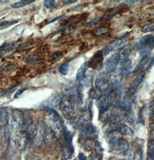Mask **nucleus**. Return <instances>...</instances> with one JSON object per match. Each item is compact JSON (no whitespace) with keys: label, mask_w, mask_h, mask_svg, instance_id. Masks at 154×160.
Wrapping results in <instances>:
<instances>
[{"label":"nucleus","mask_w":154,"mask_h":160,"mask_svg":"<svg viewBox=\"0 0 154 160\" xmlns=\"http://www.w3.org/2000/svg\"><path fill=\"white\" fill-rule=\"evenodd\" d=\"M44 123L56 135L57 138H60L63 131V124L59 115L52 109H48L44 113Z\"/></svg>","instance_id":"1"},{"label":"nucleus","mask_w":154,"mask_h":160,"mask_svg":"<svg viewBox=\"0 0 154 160\" xmlns=\"http://www.w3.org/2000/svg\"><path fill=\"white\" fill-rule=\"evenodd\" d=\"M55 2V1H52V0L44 1V5L47 8L51 10H53V9H55L56 8Z\"/></svg>","instance_id":"33"},{"label":"nucleus","mask_w":154,"mask_h":160,"mask_svg":"<svg viewBox=\"0 0 154 160\" xmlns=\"http://www.w3.org/2000/svg\"><path fill=\"white\" fill-rule=\"evenodd\" d=\"M110 79L112 84L114 87H118L121 82V79H122V76H121L120 72H113L111 73L110 75Z\"/></svg>","instance_id":"24"},{"label":"nucleus","mask_w":154,"mask_h":160,"mask_svg":"<svg viewBox=\"0 0 154 160\" xmlns=\"http://www.w3.org/2000/svg\"><path fill=\"white\" fill-rule=\"evenodd\" d=\"M38 58V55H29L26 58L27 62H33L36 61Z\"/></svg>","instance_id":"35"},{"label":"nucleus","mask_w":154,"mask_h":160,"mask_svg":"<svg viewBox=\"0 0 154 160\" xmlns=\"http://www.w3.org/2000/svg\"><path fill=\"white\" fill-rule=\"evenodd\" d=\"M96 149L93 151L90 155H89V159L90 160H102L103 158V154L102 151L100 150V147L98 145V143H96Z\"/></svg>","instance_id":"22"},{"label":"nucleus","mask_w":154,"mask_h":160,"mask_svg":"<svg viewBox=\"0 0 154 160\" xmlns=\"http://www.w3.org/2000/svg\"><path fill=\"white\" fill-rule=\"evenodd\" d=\"M150 109L152 113H154V101L152 102L150 105Z\"/></svg>","instance_id":"41"},{"label":"nucleus","mask_w":154,"mask_h":160,"mask_svg":"<svg viewBox=\"0 0 154 160\" xmlns=\"http://www.w3.org/2000/svg\"><path fill=\"white\" fill-rule=\"evenodd\" d=\"M102 19L101 17H97L95 18H93L89 22H88L86 24V26L88 27H92L93 26H95L96 24H97V23H99L100 22Z\"/></svg>","instance_id":"34"},{"label":"nucleus","mask_w":154,"mask_h":160,"mask_svg":"<svg viewBox=\"0 0 154 160\" xmlns=\"http://www.w3.org/2000/svg\"><path fill=\"white\" fill-rule=\"evenodd\" d=\"M105 138L107 142L110 144H112L122 139V134L119 131L113 130L108 133H107Z\"/></svg>","instance_id":"16"},{"label":"nucleus","mask_w":154,"mask_h":160,"mask_svg":"<svg viewBox=\"0 0 154 160\" xmlns=\"http://www.w3.org/2000/svg\"><path fill=\"white\" fill-rule=\"evenodd\" d=\"M9 1H2V0H0V2L1 3H6V2H8Z\"/></svg>","instance_id":"45"},{"label":"nucleus","mask_w":154,"mask_h":160,"mask_svg":"<svg viewBox=\"0 0 154 160\" xmlns=\"http://www.w3.org/2000/svg\"><path fill=\"white\" fill-rule=\"evenodd\" d=\"M126 114V111H125V109L121 107H116L113 109V111H110L109 118L113 123H119L125 119Z\"/></svg>","instance_id":"7"},{"label":"nucleus","mask_w":154,"mask_h":160,"mask_svg":"<svg viewBox=\"0 0 154 160\" xmlns=\"http://www.w3.org/2000/svg\"><path fill=\"white\" fill-rule=\"evenodd\" d=\"M18 22V20H11L1 22H0V30L8 28V27L16 24Z\"/></svg>","instance_id":"27"},{"label":"nucleus","mask_w":154,"mask_h":160,"mask_svg":"<svg viewBox=\"0 0 154 160\" xmlns=\"http://www.w3.org/2000/svg\"><path fill=\"white\" fill-rule=\"evenodd\" d=\"M97 106L99 110V112H104L109 109L111 102L108 96L106 95H102L97 100Z\"/></svg>","instance_id":"13"},{"label":"nucleus","mask_w":154,"mask_h":160,"mask_svg":"<svg viewBox=\"0 0 154 160\" xmlns=\"http://www.w3.org/2000/svg\"><path fill=\"white\" fill-rule=\"evenodd\" d=\"M57 137L55 134V133L52 131L51 129L49 128H45V131H44V140L45 143L48 145H53L55 142H56L57 140Z\"/></svg>","instance_id":"14"},{"label":"nucleus","mask_w":154,"mask_h":160,"mask_svg":"<svg viewBox=\"0 0 154 160\" xmlns=\"http://www.w3.org/2000/svg\"><path fill=\"white\" fill-rule=\"evenodd\" d=\"M95 88L102 94H105L110 89V83L108 80L104 77H100L95 82Z\"/></svg>","instance_id":"10"},{"label":"nucleus","mask_w":154,"mask_h":160,"mask_svg":"<svg viewBox=\"0 0 154 160\" xmlns=\"http://www.w3.org/2000/svg\"><path fill=\"white\" fill-rule=\"evenodd\" d=\"M146 76V72L143 70L140 72L136 78L132 81L130 87L129 88L128 93L130 95H133L136 92L140 84L141 83L144 78Z\"/></svg>","instance_id":"11"},{"label":"nucleus","mask_w":154,"mask_h":160,"mask_svg":"<svg viewBox=\"0 0 154 160\" xmlns=\"http://www.w3.org/2000/svg\"><path fill=\"white\" fill-rule=\"evenodd\" d=\"M59 106L60 111L64 115H70L73 111L72 100L70 97H62Z\"/></svg>","instance_id":"8"},{"label":"nucleus","mask_w":154,"mask_h":160,"mask_svg":"<svg viewBox=\"0 0 154 160\" xmlns=\"http://www.w3.org/2000/svg\"><path fill=\"white\" fill-rule=\"evenodd\" d=\"M127 40L126 39L124 38H121V39H118L117 40H114L111 42L110 43L108 44L106 47L102 50L101 51L103 53L104 56H106L107 54H108L111 51H115L119 49L120 48L124 47V46H126L127 43Z\"/></svg>","instance_id":"6"},{"label":"nucleus","mask_w":154,"mask_h":160,"mask_svg":"<svg viewBox=\"0 0 154 160\" xmlns=\"http://www.w3.org/2000/svg\"><path fill=\"white\" fill-rule=\"evenodd\" d=\"M77 1V0H66V1H63V2L67 4H72V3L76 2Z\"/></svg>","instance_id":"40"},{"label":"nucleus","mask_w":154,"mask_h":160,"mask_svg":"<svg viewBox=\"0 0 154 160\" xmlns=\"http://www.w3.org/2000/svg\"><path fill=\"white\" fill-rule=\"evenodd\" d=\"M9 119V111L6 108L2 107L0 109V122L3 126L8 125Z\"/></svg>","instance_id":"19"},{"label":"nucleus","mask_w":154,"mask_h":160,"mask_svg":"<svg viewBox=\"0 0 154 160\" xmlns=\"http://www.w3.org/2000/svg\"><path fill=\"white\" fill-rule=\"evenodd\" d=\"M29 138L27 135L26 132H20L19 134L16 135L14 143L16 148L19 150L25 149L28 143Z\"/></svg>","instance_id":"9"},{"label":"nucleus","mask_w":154,"mask_h":160,"mask_svg":"<svg viewBox=\"0 0 154 160\" xmlns=\"http://www.w3.org/2000/svg\"><path fill=\"white\" fill-rule=\"evenodd\" d=\"M69 69V66L67 63H63L59 66V71L63 75H66Z\"/></svg>","instance_id":"31"},{"label":"nucleus","mask_w":154,"mask_h":160,"mask_svg":"<svg viewBox=\"0 0 154 160\" xmlns=\"http://www.w3.org/2000/svg\"><path fill=\"white\" fill-rule=\"evenodd\" d=\"M73 153V149H71L70 148L66 147L63 152V158L64 160H67L68 159H69L70 158V157L72 156Z\"/></svg>","instance_id":"29"},{"label":"nucleus","mask_w":154,"mask_h":160,"mask_svg":"<svg viewBox=\"0 0 154 160\" xmlns=\"http://www.w3.org/2000/svg\"><path fill=\"white\" fill-rule=\"evenodd\" d=\"M62 52H59V51H58V52H55L54 53H53L52 55L51 58L52 59H53V60H56V59H57L59 58L61 56H62Z\"/></svg>","instance_id":"38"},{"label":"nucleus","mask_w":154,"mask_h":160,"mask_svg":"<svg viewBox=\"0 0 154 160\" xmlns=\"http://www.w3.org/2000/svg\"><path fill=\"white\" fill-rule=\"evenodd\" d=\"M151 121H152V123H154V113H152V116L151 117Z\"/></svg>","instance_id":"43"},{"label":"nucleus","mask_w":154,"mask_h":160,"mask_svg":"<svg viewBox=\"0 0 154 160\" xmlns=\"http://www.w3.org/2000/svg\"><path fill=\"white\" fill-rule=\"evenodd\" d=\"M65 18H66V15H61V16H58V17H56V18L52 19L51 20H50L49 22H48V24H51V23H52L53 22H57V21H58L59 20H61V19Z\"/></svg>","instance_id":"37"},{"label":"nucleus","mask_w":154,"mask_h":160,"mask_svg":"<svg viewBox=\"0 0 154 160\" xmlns=\"http://www.w3.org/2000/svg\"><path fill=\"white\" fill-rule=\"evenodd\" d=\"M129 149V144L128 142L124 139H121L117 142L110 144V152L115 155H124Z\"/></svg>","instance_id":"4"},{"label":"nucleus","mask_w":154,"mask_h":160,"mask_svg":"<svg viewBox=\"0 0 154 160\" xmlns=\"http://www.w3.org/2000/svg\"><path fill=\"white\" fill-rule=\"evenodd\" d=\"M141 31L143 32H148L154 31V23L148 24L143 26L141 28Z\"/></svg>","instance_id":"32"},{"label":"nucleus","mask_w":154,"mask_h":160,"mask_svg":"<svg viewBox=\"0 0 154 160\" xmlns=\"http://www.w3.org/2000/svg\"><path fill=\"white\" fill-rule=\"evenodd\" d=\"M150 128L151 130L154 131V123H151L150 125Z\"/></svg>","instance_id":"44"},{"label":"nucleus","mask_w":154,"mask_h":160,"mask_svg":"<svg viewBox=\"0 0 154 160\" xmlns=\"http://www.w3.org/2000/svg\"><path fill=\"white\" fill-rule=\"evenodd\" d=\"M141 1H125V3L127 5H128L129 6H135L136 5L140 3Z\"/></svg>","instance_id":"36"},{"label":"nucleus","mask_w":154,"mask_h":160,"mask_svg":"<svg viewBox=\"0 0 154 160\" xmlns=\"http://www.w3.org/2000/svg\"><path fill=\"white\" fill-rule=\"evenodd\" d=\"M148 160H154V141L148 143Z\"/></svg>","instance_id":"28"},{"label":"nucleus","mask_w":154,"mask_h":160,"mask_svg":"<svg viewBox=\"0 0 154 160\" xmlns=\"http://www.w3.org/2000/svg\"><path fill=\"white\" fill-rule=\"evenodd\" d=\"M35 1L34 0H23V1H20L17 2H15L14 4H12L11 7L13 8H19L23 7L26 5L34 2Z\"/></svg>","instance_id":"25"},{"label":"nucleus","mask_w":154,"mask_h":160,"mask_svg":"<svg viewBox=\"0 0 154 160\" xmlns=\"http://www.w3.org/2000/svg\"><path fill=\"white\" fill-rule=\"evenodd\" d=\"M121 59V56L119 52L112 55L107 59L104 68V72L106 73H112L115 72L117 68L118 65Z\"/></svg>","instance_id":"5"},{"label":"nucleus","mask_w":154,"mask_h":160,"mask_svg":"<svg viewBox=\"0 0 154 160\" xmlns=\"http://www.w3.org/2000/svg\"><path fill=\"white\" fill-rule=\"evenodd\" d=\"M89 96L92 99L98 100L102 96V94L96 88H93L89 91Z\"/></svg>","instance_id":"26"},{"label":"nucleus","mask_w":154,"mask_h":160,"mask_svg":"<svg viewBox=\"0 0 154 160\" xmlns=\"http://www.w3.org/2000/svg\"><path fill=\"white\" fill-rule=\"evenodd\" d=\"M88 68H89V65H88V63H86V62L83 63L81 66V67L77 71V76H76L77 80L81 81L84 78L85 73L86 72L87 70L88 69Z\"/></svg>","instance_id":"23"},{"label":"nucleus","mask_w":154,"mask_h":160,"mask_svg":"<svg viewBox=\"0 0 154 160\" xmlns=\"http://www.w3.org/2000/svg\"><path fill=\"white\" fill-rule=\"evenodd\" d=\"M154 47V35H147L140 40L139 50L140 56L144 58L147 56Z\"/></svg>","instance_id":"2"},{"label":"nucleus","mask_w":154,"mask_h":160,"mask_svg":"<svg viewBox=\"0 0 154 160\" xmlns=\"http://www.w3.org/2000/svg\"><path fill=\"white\" fill-rule=\"evenodd\" d=\"M132 66V61L130 59L127 58L123 61L120 71L122 77H127L128 76L129 74L130 73Z\"/></svg>","instance_id":"15"},{"label":"nucleus","mask_w":154,"mask_h":160,"mask_svg":"<svg viewBox=\"0 0 154 160\" xmlns=\"http://www.w3.org/2000/svg\"><path fill=\"white\" fill-rule=\"evenodd\" d=\"M150 58H148L147 56L144 57V58H142L139 63H138V65L136 66L135 69L134 70L133 73H139L140 72H142L143 71V69L145 68V67L147 65H148V68H150V65L148 63H147L148 62L150 61Z\"/></svg>","instance_id":"21"},{"label":"nucleus","mask_w":154,"mask_h":160,"mask_svg":"<svg viewBox=\"0 0 154 160\" xmlns=\"http://www.w3.org/2000/svg\"><path fill=\"white\" fill-rule=\"evenodd\" d=\"M115 130L119 131L122 135H132L134 134V131L128 125L125 124H120L116 126Z\"/></svg>","instance_id":"18"},{"label":"nucleus","mask_w":154,"mask_h":160,"mask_svg":"<svg viewBox=\"0 0 154 160\" xmlns=\"http://www.w3.org/2000/svg\"><path fill=\"white\" fill-rule=\"evenodd\" d=\"M85 132L88 139L93 140L98 136L97 131L95 127L92 123H88L85 128Z\"/></svg>","instance_id":"17"},{"label":"nucleus","mask_w":154,"mask_h":160,"mask_svg":"<svg viewBox=\"0 0 154 160\" xmlns=\"http://www.w3.org/2000/svg\"><path fill=\"white\" fill-rule=\"evenodd\" d=\"M79 158H80V160H86V157L85 156L84 154L83 153H80L79 154Z\"/></svg>","instance_id":"42"},{"label":"nucleus","mask_w":154,"mask_h":160,"mask_svg":"<svg viewBox=\"0 0 154 160\" xmlns=\"http://www.w3.org/2000/svg\"><path fill=\"white\" fill-rule=\"evenodd\" d=\"M62 98V97L61 96V95L59 93H55L53 95H52L51 97L47 102V104L49 107H56L59 105Z\"/></svg>","instance_id":"20"},{"label":"nucleus","mask_w":154,"mask_h":160,"mask_svg":"<svg viewBox=\"0 0 154 160\" xmlns=\"http://www.w3.org/2000/svg\"><path fill=\"white\" fill-rule=\"evenodd\" d=\"M23 123L24 117L22 111L19 109H14L12 117V128L15 135L21 132Z\"/></svg>","instance_id":"3"},{"label":"nucleus","mask_w":154,"mask_h":160,"mask_svg":"<svg viewBox=\"0 0 154 160\" xmlns=\"http://www.w3.org/2000/svg\"><path fill=\"white\" fill-rule=\"evenodd\" d=\"M109 31V28H107L106 27H100L96 29L94 32V34L96 36H100L102 35L103 34H105L107 32H108Z\"/></svg>","instance_id":"30"},{"label":"nucleus","mask_w":154,"mask_h":160,"mask_svg":"<svg viewBox=\"0 0 154 160\" xmlns=\"http://www.w3.org/2000/svg\"><path fill=\"white\" fill-rule=\"evenodd\" d=\"M26 90V88H23V89H20L18 92H17L16 93V94L15 95V98H18L19 96H20V95L22 94V93L24 92V91Z\"/></svg>","instance_id":"39"},{"label":"nucleus","mask_w":154,"mask_h":160,"mask_svg":"<svg viewBox=\"0 0 154 160\" xmlns=\"http://www.w3.org/2000/svg\"><path fill=\"white\" fill-rule=\"evenodd\" d=\"M104 57V55L102 52V51H99L96 52L88 63L89 67H91L93 69H96L99 68L102 65Z\"/></svg>","instance_id":"12"}]
</instances>
